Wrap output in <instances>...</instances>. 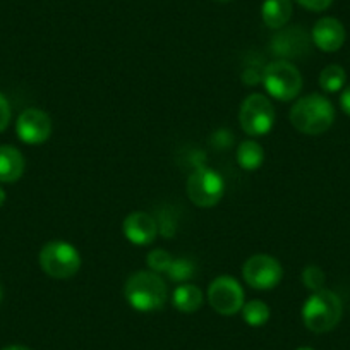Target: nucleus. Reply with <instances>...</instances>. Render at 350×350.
Wrapping results in <instances>:
<instances>
[{"label": "nucleus", "mask_w": 350, "mask_h": 350, "mask_svg": "<svg viewBox=\"0 0 350 350\" xmlns=\"http://www.w3.org/2000/svg\"><path fill=\"white\" fill-rule=\"evenodd\" d=\"M242 277L245 284L258 291H270L280 284L284 270L277 258L270 254H254L244 262Z\"/></svg>", "instance_id": "nucleus-8"}, {"label": "nucleus", "mask_w": 350, "mask_h": 350, "mask_svg": "<svg viewBox=\"0 0 350 350\" xmlns=\"http://www.w3.org/2000/svg\"><path fill=\"white\" fill-rule=\"evenodd\" d=\"M208 301L218 314L232 316L244 306V291L235 278L218 277L208 287Z\"/></svg>", "instance_id": "nucleus-9"}, {"label": "nucleus", "mask_w": 350, "mask_h": 350, "mask_svg": "<svg viewBox=\"0 0 350 350\" xmlns=\"http://www.w3.org/2000/svg\"><path fill=\"white\" fill-rule=\"evenodd\" d=\"M312 42L323 52H336L345 42V28L335 18H321L312 28Z\"/></svg>", "instance_id": "nucleus-12"}, {"label": "nucleus", "mask_w": 350, "mask_h": 350, "mask_svg": "<svg viewBox=\"0 0 350 350\" xmlns=\"http://www.w3.org/2000/svg\"><path fill=\"white\" fill-rule=\"evenodd\" d=\"M342 301L332 291L312 292L302 308V319L308 329L314 333H326L335 328L342 319Z\"/></svg>", "instance_id": "nucleus-3"}, {"label": "nucleus", "mask_w": 350, "mask_h": 350, "mask_svg": "<svg viewBox=\"0 0 350 350\" xmlns=\"http://www.w3.org/2000/svg\"><path fill=\"white\" fill-rule=\"evenodd\" d=\"M11 116H12L11 105H9L8 98L0 93V133L9 126V122H11Z\"/></svg>", "instance_id": "nucleus-23"}, {"label": "nucleus", "mask_w": 350, "mask_h": 350, "mask_svg": "<svg viewBox=\"0 0 350 350\" xmlns=\"http://www.w3.org/2000/svg\"><path fill=\"white\" fill-rule=\"evenodd\" d=\"M40 267L49 277L66 280L74 277L81 268V254L72 244L64 241L46 242L38 256Z\"/></svg>", "instance_id": "nucleus-4"}, {"label": "nucleus", "mask_w": 350, "mask_h": 350, "mask_svg": "<svg viewBox=\"0 0 350 350\" xmlns=\"http://www.w3.org/2000/svg\"><path fill=\"white\" fill-rule=\"evenodd\" d=\"M345 79V70L340 66H336V64H332V66L325 67L321 74H319V86H321L323 92L336 93L343 88Z\"/></svg>", "instance_id": "nucleus-18"}, {"label": "nucleus", "mask_w": 350, "mask_h": 350, "mask_svg": "<svg viewBox=\"0 0 350 350\" xmlns=\"http://www.w3.org/2000/svg\"><path fill=\"white\" fill-rule=\"evenodd\" d=\"M194 271H196V267H194V262L191 259L179 258L172 261L167 275L172 282H180V284H184V282L194 277Z\"/></svg>", "instance_id": "nucleus-20"}, {"label": "nucleus", "mask_w": 350, "mask_h": 350, "mask_svg": "<svg viewBox=\"0 0 350 350\" xmlns=\"http://www.w3.org/2000/svg\"><path fill=\"white\" fill-rule=\"evenodd\" d=\"M2 350H29V349H26V347L23 345H11V347H5V349Z\"/></svg>", "instance_id": "nucleus-26"}, {"label": "nucleus", "mask_w": 350, "mask_h": 350, "mask_svg": "<svg viewBox=\"0 0 350 350\" xmlns=\"http://www.w3.org/2000/svg\"><path fill=\"white\" fill-rule=\"evenodd\" d=\"M172 261H174V258L165 249H153L146 258L148 268L151 271H154V273H167Z\"/></svg>", "instance_id": "nucleus-21"}, {"label": "nucleus", "mask_w": 350, "mask_h": 350, "mask_svg": "<svg viewBox=\"0 0 350 350\" xmlns=\"http://www.w3.org/2000/svg\"><path fill=\"white\" fill-rule=\"evenodd\" d=\"M340 107H342V110L347 116H350V86H347L342 92V96H340Z\"/></svg>", "instance_id": "nucleus-25"}, {"label": "nucleus", "mask_w": 350, "mask_h": 350, "mask_svg": "<svg viewBox=\"0 0 350 350\" xmlns=\"http://www.w3.org/2000/svg\"><path fill=\"white\" fill-rule=\"evenodd\" d=\"M218 2H228V0H218Z\"/></svg>", "instance_id": "nucleus-30"}, {"label": "nucleus", "mask_w": 350, "mask_h": 350, "mask_svg": "<svg viewBox=\"0 0 350 350\" xmlns=\"http://www.w3.org/2000/svg\"><path fill=\"white\" fill-rule=\"evenodd\" d=\"M262 83L267 92L280 102H291L301 93L302 76L297 67L288 60H277L265 67Z\"/></svg>", "instance_id": "nucleus-5"}, {"label": "nucleus", "mask_w": 350, "mask_h": 350, "mask_svg": "<svg viewBox=\"0 0 350 350\" xmlns=\"http://www.w3.org/2000/svg\"><path fill=\"white\" fill-rule=\"evenodd\" d=\"M299 4L302 5L308 11H314V12H321L325 9H328L329 5L333 4V0H295Z\"/></svg>", "instance_id": "nucleus-24"}, {"label": "nucleus", "mask_w": 350, "mask_h": 350, "mask_svg": "<svg viewBox=\"0 0 350 350\" xmlns=\"http://www.w3.org/2000/svg\"><path fill=\"white\" fill-rule=\"evenodd\" d=\"M0 301H2V288H0Z\"/></svg>", "instance_id": "nucleus-29"}, {"label": "nucleus", "mask_w": 350, "mask_h": 350, "mask_svg": "<svg viewBox=\"0 0 350 350\" xmlns=\"http://www.w3.org/2000/svg\"><path fill=\"white\" fill-rule=\"evenodd\" d=\"M335 120V109L326 96L312 93L302 96L291 109V122L299 133L318 136L326 133Z\"/></svg>", "instance_id": "nucleus-1"}, {"label": "nucleus", "mask_w": 350, "mask_h": 350, "mask_svg": "<svg viewBox=\"0 0 350 350\" xmlns=\"http://www.w3.org/2000/svg\"><path fill=\"white\" fill-rule=\"evenodd\" d=\"M270 46L275 55L282 57V60L301 57L302 53L308 52V35L302 28H288L278 33Z\"/></svg>", "instance_id": "nucleus-13"}, {"label": "nucleus", "mask_w": 350, "mask_h": 350, "mask_svg": "<svg viewBox=\"0 0 350 350\" xmlns=\"http://www.w3.org/2000/svg\"><path fill=\"white\" fill-rule=\"evenodd\" d=\"M127 302L139 312L158 311L167 302V285L154 271H137L131 275L124 287Z\"/></svg>", "instance_id": "nucleus-2"}, {"label": "nucleus", "mask_w": 350, "mask_h": 350, "mask_svg": "<svg viewBox=\"0 0 350 350\" xmlns=\"http://www.w3.org/2000/svg\"><path fill=\"white\" fill-rule=\"evenodd\" d=\"M261 16L268 28H284L292 18V2L291 0H265L261 8Z\"/></svg>", "instance_id": "nucleus-15"}, {"label": "nucleus", "mask_w": 350, "mask_h": 350, "mask_svg": "<svg viewBox=\"0 0 350 350\" xmlns=\"http://www.w3.org/2000/svg\"><path fill=\"white\" fill-rule=\"evenodd\" d=\"M25 157L11 144L0 146V183L11 184L21 179L25 172Z\"/></svg>", "instance_id": "nucleus-14"}, {"label": "nucleus", "mask_w": 350, "mask_h": 350, "mask_svg": "<svg viewBox=\"0 0 350 350\" xmlns=\"http://www.w3.org/2000/svg\"><path fill=\"white\" fill-rule=\"evenodd\" d=\"M241 311L244 321L247 323L249 326H254V328L262 326L265 323H268V319H270V308H268L262 301H256V299L254 301L245 302V304L242 306Z\"/></svg>", "instance_id": "nucleus-19"}, {"label": "nucleus", "mask_w": 350, "mask_h": 350, "mask_svg": "<svg viewBox=\"0 0 350 350\" xmlns=\"http://www.w3.org/2000/svg\"><path fill=\"white\" fill-rule=\"evenodd\" d=\"M189 200L200 208H211L220 203L225 191V183L218 172L206 167H198L189 175L186 184Z\"/></svg>", "instance_id": "nucleus-7"}, {"label": "nucleus", "mask_w": 350, "mask_h": 350, "mask_svg": "<svg viewBox=\"0 0 350 350\" xmlns=\"http://www.w3.org/2000/svg\"><path fill=\"white\" fill-rule=\"evenodd\" d=\"M16 131L23 143L26 144H42L52 134V120L49 113L38 109H26L19 116Z\"/></svg>", "instance_id": "nucleus-10"}, {"label": "nucleus", "mask_w": 350, "mask_h": 350, "mask_svg": "<svg viewBox=\"0 0 350 350\" xmlns=\"http://www.w3.org/2000/svg\"><path fill=\"white\" fill-rule=\"evenodd\" d=\"M239 122L249 136H267L275 124L273 105L265 95H249L239 110Z\"/></svg>", "instance_id": "nucleus-6"}, {"label": "nucleus", "mask_w": 350, "mask_h": 350, "mask_svg": "<svg viewBox=\"0 0 350 350\" xmlns=\"http://www.w3.org/2000/svg\"><path fill=\"white\" fill-rule=\"evenodd\" d=\"M172 302H174L175 309L191 314V312H196L203 306V292L196 285L183 284L175 288L174 294H172Z\"/></svg>", "instance_id": "nucleus-16"}, {"label": "nucleus", "mask_w": 350, "mask_h": 350, "mask_svg": "<svg viewBox=\"0 0 350 350\" xmlns=\"http://www.w3.org/2000/svg\"><path fill=\"white\" fill-rule=\"evenodd\" d=\"M5 198H8V196H5V191L2 189V187H0V206H2V204L5 203Z\"/></svg>", "instance_id": "nucleus-27"}, {"label": "nucleus", "mask_w": 350, "mask_h": 350, "mask_svg": "<svg viewBox=\"0 0 350 350\" xmlns=\"http://www.w3.org/2000/svg\"><path fill=\"white\" fill-rule=\"evenodd\" d=\"M325 282H326V277L319 267L309 265V267H306L304 271H302V284L306 285L308 291L311 292L323 291V288H325Z\"/></svg>", "instance_id": "nucleus-22"}, {"label": "nucleus", "mask_w": 350, "mask_h": 350, "mask_svg": "<svg viewBox=\"0 0 350 350\" xmlns=\"http://www.w3.org/2000/svg\"><path fill=\"white\" fill-rule=\"evenodd\" d=\"M297 350H314V349H309V347H299Z\"/></svg>", "instance_id": "nucleus-28"}, {"label": "nucleus", "mask_w": 350, "mask_h": 350, "mask_svg": "<svg viewBox=\"0 0 350 350\" xmlns=\"http://www.w3.org/2000/svg\"><path fill=\"white\" fill-rule=\"evenodd\" d=\"M122 228L127 241L136 245L151 244L158 235L157 220L144 211H133V213L127 215Z\"/></svg>", "instance_id": "nucleus-11"}, {"label": "nucleus", "mask_w": 350, "mask_h": 350, "mask_svg": "<svg viewBox=\"0 0 350 350\" xmlns=\"http://www.w3.org/2000/svg\"><path fill=\"white\" fill-rule=\"evenodd\" d=\"M237 161L244 170H256L261 167L265 161V151L261 144L252 139L242 141L237 150Z\"/></svg>", "instance_id": "nucleus-17"}]
</instances>
